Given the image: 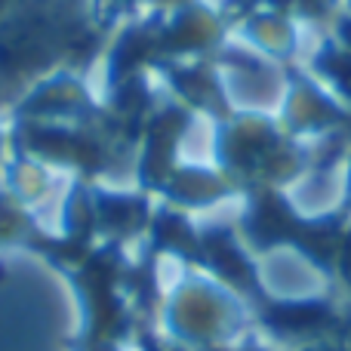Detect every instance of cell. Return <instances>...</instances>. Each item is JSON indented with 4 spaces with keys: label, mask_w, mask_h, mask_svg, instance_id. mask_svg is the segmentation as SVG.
Segmentation results:
<instances>
[{
    "label": "cell",
    "mask_w": 351,
    "mask_h": 351,
    "mask_svg": "<svg viewBox=\"0 0 351 351\" xmlns=\"http://www.w3.org/2000/svg\"><path fill=\"white\" fill-rule=\"evenodd\" d=\"M206 250H210L213 262L219 265V271H225L228 278H234V280L243 278V271H247V268H243V259L225 241H210V247H206Z\"/></svg>",
    "instance_id": "obj_2"
},
{
    "label": "cell",
    "mask_w": 351,
    "mask_h": 351,
    "mask_svg": "<svg viewBox=\"0 0 351 351\" xmlns=\"http://www.w3.org/2000/svg\"><path fill=\"white\" fill-rule=\"evenodd\" d=\"M321 317H324L321 308H315V305H299V308H280L278 311V321L284 324V327H293V330L315 327Z\"/></svg>",
    "instance_id": "obj_3"
},
{
    "label": "cell",
    "mask_w": 351,
    "mask_h": 351,
    "mask_svg": "<svg viewBox=\"0 0 351 351\" xmlns=\"http://www.w3.org/2000/svg\"><path fill=\"white\" fill-rule=\"evenodd\" d=\"M253 231L262 237V241H268V237H280V234L287 231V216H284V210H280L278 204H265L259 213H256Z\"/></svg>",
    "instance_id": "obj_1"
}]
</instances>
